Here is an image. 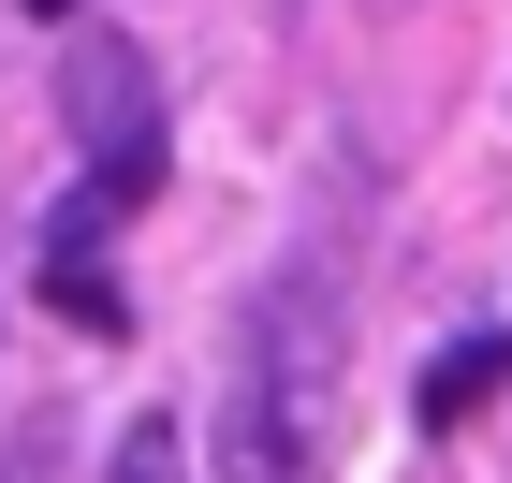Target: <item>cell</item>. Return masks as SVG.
I'll use <instances>...</instances> for the list:
<instances>
[{
  "label": "cell",
  "mask_w": 512,
  "mask_h": 483,
  "mask_svg": "<svg viewBox=\"0 0 512 483\" xmlns=\"http://www.w3.org/2000/svg\"><path fill=\"white\" fill-rule=\"evenodd\" d=\"M15 15H30V30H74V15H88V0H15Z\"/></svg>",
  "instance_id": "obj_7"
},
{
  "label": "cell",
  "mask_w": 512,
  "mask_h": 483,
  "mask_svg": "<svg viewBox=\"0 0 512 483\" xmlns=\"http://www.w3.org/2000/svg\"><path fill=\"white\" fill-rule=\"evenodd\" d=\"M59 454H74V440H59V410H30V440H0V483H59Z\"/></svg>",
  "instance_id": "obj_6"
},
{
  "label": "cell",
  "mask_w": 512,
  "mask_h": 483,
  "mask_svg": "<svg viewBox=\"0 0 512 483\" xmlns=\"http://www.w3.org/2000/svg\"><path fill=\"white\" fill-rule=\"evenodd\" d=\"M59 118H74V147H88V191L132 220V205L161 191V88H147V44L74 30V44H59Z\"/></svg>",
  "instance_id": "obj_2"
},
{
  "label": "cell",
  "mask_w": 512,
  "mask_h": 483,
  "mask_svg": "<svg viewBox=\"0 0 512 483\" xmlns=\"http://www.w3.org/2000/svg\"><path fill=\"white\" fill-rule=\"evenodd\" d=\"M118 483H191V440H176V425H161V410H147V425H132V440H118Z\"/></svg>",
  "instance_id": "obj_5"
},
{
  "label": "cell",
  "mask_w": 512,
  "mask_h": 483,
  "mask_svg": "<svg viewBox=\"0 0 512 483\" xmlns=\"http://www.w3.org/2000/svg\"><path fill=\"white\" fill-rule=\"evenodd\" d=\"M337 454V279H293L249 308L235 396H220V483H322Z\"/></svg>",
  "instance_id": "obj_1"
},
{
  "label": "cell",
  "mask_w": 512,
  "mask_h": 483,
  "mask_svg": "<svg viewBox=\"0 0 512 483\" xmlns=\"http://www.w3.org/2000/svg\"><path fill=\"white\" fill-rule=\"evenodd\" d=\"M103 235H118V205L74 191L59 220H44V293H59V322H88V337H118V279H103Z\"/></svg>",
  "instance_id": "obj_3"
},
{
  "label": "cell",
  "mask_w": 512,
  "mask_h": 483,
  "mask_svg": "<svg viewBox=\"0 0 512 483\" xmlns=\"http://www.w3.org/2000/svg\"><path fill=\"white\" fill-rule=\"evenodd\" d=\"M498 381H512V337H454V352L425 366V396H410V410H425V425H469Z\"/></svg>",
  "instance_id": "obj_4"
}]
</instances>
